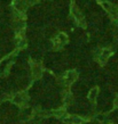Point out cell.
<instances>
[{
	"instance_id": "cell-1",
	"label": "cell",
	"mask_w": 118,
	"mask_h": 124,
	"mask_svg": "<svg viewBox=\"0 0 118 124\" xmlns=\"http://www.w3.org/2000/svg\"><path fill=\"white\" fill-rule=\"evenodd\" d=\"M95 94H96V90H94V91H92L91 93H89V98H91V99H93V98L95 97Z\"/></svg>"
}]
</instances>
